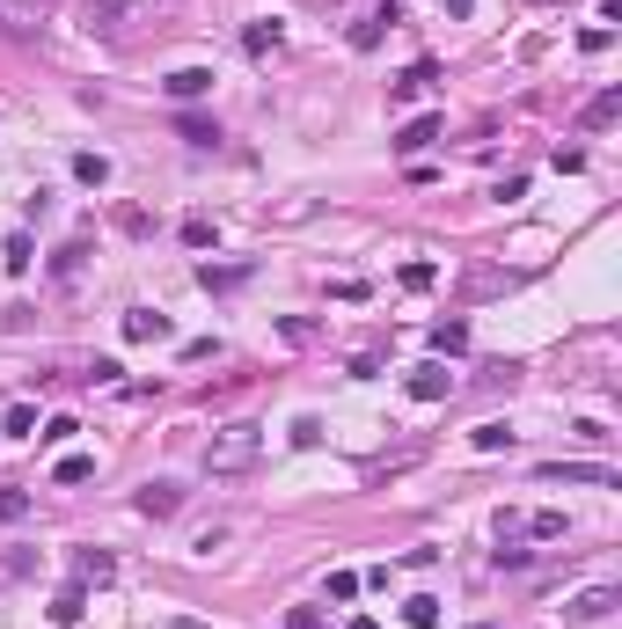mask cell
Returning <instances> with one entry per match:
<instances>
[{"instance_id": "cell-11", "label": "cell", "mask_w": 622, "mask_h": 629, "mask_svg": "<svg viewBox=\"0 0 622 629\" xmlns=\"http://www.w3.org/2000/svg\"><path fill=\"white\" fill-rule=\"evenodd\" d=\"M388 22H396V0H388V8H366V15L352 22V52H374V44H381V30H388Z\"/></svg>"}, {"instance_id": "cell-12", "label": "cell", "mask_w": 622, "mask_h": 629, "mask_svg": "<svg viewBox=\"0 0 622 629\" xmlns=\"http://www.w3.org/2000/svg\"><path fill=\"white\" fill-rule=\"evenodd\" d=\"M615 118H622V88H601V96L579 110V125H586V132H608Z\"/></svg>"}, {"instance_id": "cell-16", "label": "cell", "mask_w": 622, "mask_h": 629, "mask_svg": "<svg viewBox=\"0 0 622 629\" xmlns=\"http://www.w3.org/2000/svg\"><path fill=\"white\" fill-rule=\"evenodd\" d=\"M469 447H476V454H505V447H513V425H498V417H491V425L469 432Z\"/></svg>"}, {"instance_id": "cell-7", "label": "cell", "mask_w": 622, "mask_h": 629, "mask_svg": "<svg viewBox=\"0 0 622 629\" xmlns=\"http://www.w3.org/2000/svg\"><path fill=\"white\" fill-rule=\"evenodd\" d=\"M432 81H440V66H432V59H418L410 74H396V81H388V103H418Z\"/></svg>"}, {"instance_id": "cell-36", "label": "cell", "mask_w": 622, "mask_h": 629, "mask_svg": "<svg viewBox=\"0 0 622 629\" xmlns=\"http://www.w3.org/2000/svg\"><path fill=\"white\" fill-rule=\"evenodd\" d=\"M469 8H476V0H447V15H454V22H469Z\"/></svg>"}, {"instance_id": "cell-20", "label": "cell", "mask_w": 622, "mask_h": 629, "mask_svg": "<svg viewBox=\"0 0 622 629\" xmlns=\"http://www.w3.org/2000/svg\"><path fill=\"white\" fill-rule=\"evenodd\" d=\"M469 344V322L454 315V322H432V352H462Z\"/></svg>"}, {"instance_id": "cell-5", "label": "cell", "mask_w": 622, "mask_h": 629, "mask_svg": "<svg viewBox=\"0 0 622 629\" xmlns=\"http://www.w3.org/2000/svg\"><path fill=\"white\" fill-rule=\"evenodd\" d=\"M169 337H176V322L161 308H125V344H169Z\"/></svg>"}, {"instance_id": "cell-1", "label": "cell", "mask_w": 622, "mask_h": 629, "mask_svg": "<svg viewBox=\"0 0 622 629\" xmlns=\"http://www.w3.org/2000/svg\"><path fill=\"white\" fill-rule=\"evenodd\" d=\"M257 454H264V425H220L213 439H205V476L235 483V476L257 469Z\"/></svg>"}, {"instance_id": "cell-25", "label": "cell", "mask_w": 622, "mask_h": 629, "mask_svg": "<svg viewBox=\"0 0 622 629\" xmlns=\"http://www.w3.org/2000/svg\"><path fill=\"white\" fill-rule=\"evenodd\" d=\"M8 439H37V410L30 403H8Z\"/></svg>"}, {"instance_id": "cell-30", "label": "cell", "mask_w": 622, "mask_h": 629, "mask_svg": "<svg viewBox=\"0 0 622 629\" xmlns=\"http://www.w3.org/2000/svg\"><path fill=\"white\" fill-rule=\"evenodd\" d=\"M74 432H81V425H74V417H52V425H44L37 439H44V447H66V439H74Z\"/></svg>"}, {"instance_id": "cell-28", "label": "cell", "mask_w": 622, "mask_h": 629, "mask_svg": "<svg viewBox=\"0 0 622 629\" xmlns=\"http://www.w3.org/2000/svg\"><path fill=\"white\" fill-rule=\"evenodd\" d=\"M403 286L410 293H432V286H440V271H432V264H403Z\"/></svg>"}, {"instance_id": "cell-35", "label": "cell", "mask_w": 622, "mask_h": 629, "mask_svg": "<svg viewBox=\"0 0 622 629\" xmlns=\"http://www.w3.org/2000/svg\"><path fill=\"white\" fill-rule=\"evenodd\" d=\"M286 629H322V615H315V608H293V615H286Z\"/></svg>"}, {"instance_id": "cell-3", "label": "cell", "mask_w": 622, "mask_h": 629, "mask_svg": "<svg viewBox=\"0 0 622 629\" xmlns=\"http://www.w3.org/2000/svg\"><path fill=\"white\" fill-rule=\"evenodd\" d=\"M535 476L542 483H593V491H622V476L608 469V461H542Z\"/></svg>"}, {"instance_id": "cell-19", "label": "cell", "mask_w": 622, "mask_h": 629, "mask_svg": "<svg viewBox=\"0 0 622 629\" xmlns=\"http://www.w3.org/2000/svg\"><path fill=\"white\" fill-rule=\"evenodd\" d=\"M74 176L88 183V191H103L110 183V154H74Z\"/></svg>"}, {"instance_id": "cell-21", "label": "cell", "mask_w": 622, "mask_h": 629, "mask_svg": "<svg viewBox=\"0 0 622 629\" xmlns=\"http://www.w3.org/2000/svg\"><path fill=\"white\" fill-rule=\"evenodd\" d=\"M81 264H88V242H66V249L52 256V278L66 286V278H81Z\"/></svg>"}, {"instance_id": "cell-18", "label": "cell", "mask_w": 622, "mask_h": 629, "mask_svg": "<svg viewBox=\"0 0 622 629\" xmlns=\"http://www.w3.org/2000/svg\"><path fill=\"white\" fill-rule=\"evenodd\" d=\"M242 52H249V59L279 52V22H249V30H242Z\"/></svg>"}, {"instance_id": "cell-15", "label": "cell", "mask_w": 622, "mask_h": 629, "mask_svg": "<svg viewBox=\"0 0 622 629\" xmlns=\"http://www.w3.org/2000/svg\"><path fill=\"white\" fill-rule=\"evenodd\" d=\"M432 139H440V118H418V125H403V132H396V154H425Z\"/></svg>"}, {"instance_id": "cell-17", "label": "cell", "mask_w": 622, "mask_h": 629, "mask_svg": "<svg viewBox=\"0 0 622 629\" xmlns=\"http://www.w3.org/2000/svg\"><path fill=\"white\" fill-rule=\"evenodd\" d=\"M403 622H410V629H440V600H432V593H410V600H403Z\"/></svg>"}, {"instance_id": "cell-14", "label": "cell", "mask_w": 622, "mask_h": 629, "mask_svg": "<svg viewBox=\"0 0 622 629\" xmlns=\"http://www.w3.org/2000/svg\"><path fill=\"white\" fill-rule=\"evenodd\" d=\"M44 615H52L59 629H74V622L88 615V593H81V586H66V593H52V608H44Z\"/></svg>"}, {"instance_id": "cell-24", "label": "cell", "mask_w": 622, "mask_h": 629, "mask_svg": "<svg viewBox=\"0 0 622 629\" xmlns=\"http://www.w3.org/2000/svg\"><path fill=\"white\" fill-rule=\"evenodd\" d=\"M22 512H30V491H22V483H0V520H22Z\"/></svg>"}, {"instance_id": "cell-33", "label": "cell", "mask_w": 622, "mask_h": 629, "mask_svg": "<svg viewBox=\"0 0 622 629\" xmlns=\"http://www.w3.org/2000/svg\"><path fill=\"white\" fill-rule=\"evenodd\" d=\"M322 439V417H293V447H315Z\"/></svg>"}, {"instance_id": "cell-13", "label": "cell", "mask_w": 622, "mask_h": 629, "mask_svg": "<svg viewBox=\"0 0 622 629\" xmlns=\"http://www.w3.org/2000/svg\"><path fill=\"white\" fill-rule=\"evenodd\" d=\"M198 286L205 293H235V286H249V264H198Z\"/></svg>"}, {"instance_id": "cell-32", "label": "cell", "mask_w": 622, "mask_h": 629, "mask_svg": "<svg viewBox=\"0 0 622 629\" xmlns=\"http://www.w3.org/2000/svg\"><path fill=\"white\" fill-rule=\"evenodd\" d=\"M279 337H286V344H315V322H301V315H286V322H279Z\"/></svg>"}, {"instance_id": "cell-26", "label": "cell", "mask_w": 622, "mask_h": 629, "mask_svg": "<svg viewBox=\"0 0 622 629\" xmlns=\"http://www.w3.org/2000/svg\"><path fill=\"white\" fill-rule=\"evenodd\" d=\"M52 476H59V483H88V476H96V461H88V454H66Z\"/></svg>"}, {"instance_id": "cell-10", "label": "cell", "mask_w": 622, "mask_h": 629, "mask_svg": "<svg viewBox=\"0 0 622 629\" xmlns=\"http://www.w3.org/2000/svg\"><path fill=\"white\" fill-rule=\"evenodd\" d=\"M615 608H622V593H615V586H593V593L571 600V622H608Z\"/></svg>"}, {"instance_id": "cell-9", "label": "cell", "mask_w": 622, "mask_h": 629, "mask_svg": "<svg viewBox=\"0 0 622 629\" xmlns=\"http://www.w3.org/2000/svg\"><path fill=\"white\" fill-rule=\"evenodd\" d=\"M410 395H418V403H447V395H454V374L432 359V366H418V374H410Z\"/></svg>"}, {"instance_id": "cell-4", "label": "cell", "mask_w": 622, "mask_h": 629, "mask_svg": "<svg viewBox=\"0 0 622 629\" xmlns=\"http://www.w3.org/2000/svg\"><path fill=\"white\" fill-rule=\"evenodd\" d=\"M132 505H140V520H176V512H183V483H169V476L140 483V498H132Z\"/></svg>"}, {"instance_id": "cell-22", "label": "cell", "mask_w": 622, "mask_h": 629, "mask_svg": "<svg viewBox=\"0 0 622 629\" xmlns=\"http://www.w3.org/2000/svg\"><path fill=\"white\" fill-rule=\"evenodd\" d=\"M30 256H37V249H30V235L15 227V235H8V249H0V264H8V271L22 278V271H30Z\"/></svg>"}, {"instance_id": "cell-6", "label": "cell", "mask_w": 622, "mask_h": 629, "mask_svg": "<svg viewBox=\"0 0 622 629\" xmlns=\"http://www.w3.org/2000/svg\"><path fill=\"white\" fill-rule=\"evenodd\" d=\"M161 88H169V103H198V96H213V66H176Z\"/></svg>"}, {"instance_id": "cell-23", "label": "cell", "mask_w": 622, "mask_h": 629, "mask_svg": "<svg viewBox=\"0 0 622 629\" xmlns=\"http://www.w3.org/2000/svg\"><path fill=\"white\" fill-rule=\"evenodd\" d=\"M176 132L191 139V147H220V125L213 118H176Z\"/></svg>"}, {"instance_id": "cell-31", "label": "cell", "mask_w": 622, "mask_h": 629, "mask_svg": "<svg viewBox=\"0 0 622 629\" xmlns=\"http://www.w3.org/2000/svg\"><path fill=\"white\" fill-rule=\"evenodd\" d=\"M608 44H615V30H608V22H593V30H579V52H608Z\"/></svg>"}, {"instance_id": "cell-27", "label": "cell", "mask_w": 622, "mask_h": 629, "mask_svg": "<svg viewBox=\"0 0 622 629\" xmlns=\"http://www.w3.org/2000/svg\"><path fill=\"white\" fill-rule=\"evenodd\" d=\"M0 571H8V578H37V549H8V556H0Z\"/></svg>"}, {"instance_id": "cell-2", "label": "cell", "mask_w": 622, "mask_h": 629, "mask_svg": "<svg viewBox=\"0 0 622 629\" xmlns=\"http://www.w3.org/2000/svg\"><path fill=\"white\" fill-rule=\"evenodd\" d=\"M132 22H147V0H81V30L118 44Z\"/></svg>"}, {"instance_id": "cell-37", "label": "cell", "mask_w": 622, "mask_h": 629, "mask_svg": "<svg viewBox=\"0 0 622 629\" xmlns=\"http://www.w3.org/2000/svg\"><path fill=\"white\" fill-rule=\"evenodd\" d=\"M352 629H381V622H374V615H359V622H352Z\"/></svg>"}, {"instance_id": "cell-34", "label": "cell", "mask_w": 622, "mask_h": 629, "mask_svg": "<svg viewBox=\"0 0 622 629\" xmlns=\"http://www.w3.org/2000/svg\"><path fill=\"white\" fill-rule=\"evenodd\" d=\"M359 593V571H330V600H352Z\"/></svg>"}, {"instance_id": "cell-8", "label": "cell", "mask_w": 622, "mask_h": 629, "mask_svg": "<svg viewBox=\"0 0 622 629\" xmlns=\"http://www.w3.org/2000/svg\"><path fill=\"white\" fill-rule=\"evenodd\" d=\"M74 578L81 586H110V578H118V556L110 549H74Z\"/></svg>"}, {"instance_id": "cell-29", "label": "cell", "mask_w": 622, "mask_h": 629, "mask_svg": "<svg viewBox=\"0 0 622 629\" xmlns=\"http://www.w3.org/2000/svg\"><path fill=\"white\" fill-rule=\"evenodd\" d=\"M535 564V549H520V542H498V571H527Z\"/></svg>"}]
</instances>
